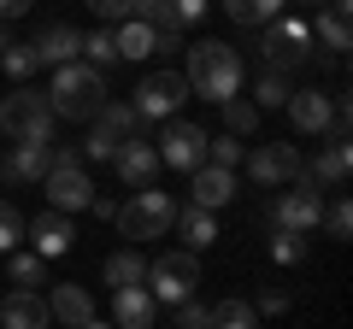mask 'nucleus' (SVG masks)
Wrapping results in <instances>:
<instances>
[{
    "label": "nucleus",
    "mask_w": 353,
    "mask_h": 329,
    "mask_svg": "<svg viewBox=\"0 0 353 329\" xmlns=\"http://www.w3.org/2000/svg\"><path fill=\"white\" fill-rule=\"evenodd\" d=\"M48 106H53V118H71V124H94L101 118V106H106V76L94 71V65H59L53 71V83H48Z\"/></svg>",
    "instance_id": "f03ea898"
},
{
    "label": "nucleus",
    "mask_w": 353,
    "mask_h": 329,
    "mask_svg": "<svg viewBox=\"0 0 353 329\" xmlns=\"http://www.w3.org/2000/svg\"><path fill=\"white\" fill-rule=\"evenodd\" d=\"M53 171V141H12L0 153V182L6 189H30Z\"/></svg>",
    "instance_id": "9b49d317"
},
{
    "label": "nucleus",
    "mask_w": 353,
    "mask_h": 329,
    "mask_svg": "<svg viewBox=\"0 0 353 329\" xmlns=\"http://www.w3.org/2000/svg\"><path fill=\"white\" fill-rule=\"evenodd\" d=\"M6 277H12V288L36 294V282H48V259L41 253H12L6 259Z\"/></svg>",
    "instance_id": "bb28decb"
},
{
    "label": "nucleus",
    "mask_w": 353,
    "mask_h": 329,
    "mask_svg": "<svg viewBox=\"0 0 353 329\" xmlns=\"http://www.w3.org/2000/svg\"><path fill=\"white\" fill-rule=\"evenodd\" d=\"M48 323H53V312H48L41 294H24V288L6 294V306H0V329H48Z\"/></svg>",
    "instance_id": "412c9836"
},
{
    "label": "nucleus",
    "mask_w": 353,
    "mask_h": 329,
    "mask_svg": "<svg viewBox=\"0 0 353 329\" xmlns=\"http://www.w3.org/2000/svg\"><path fill=\"white\" fill-rule=\"evenodd\" d=\"M253 312H265V317H277V312H289V294H283V288H265V294H259V306H253Z\"/></svg>",
    "instance_id": "a19ab883"
},
{
    "label": "nucleus",
    "mask_w": 353,
    "mask_h": 329,
    "mask_svg": "<svg viewBox=\"0 0 353 329\" xmlns=\"http://www.w3.org/2000/svg\"><path fill=\"white\" fill-rule=\"evenodd\" d=\"M206 129L201 124H189V118H165L159 124V136H153V153H159V164H171V171H201L206 164Z\"/></svg>",
    "instance_id": "39448f33"
},
{
    "label": "nucleus",
    "mask_w": 353,
    "mask_h": 329,
    "mask_svg": "<svg viewBox=\"0 0 353 329\" xmlns=\"http://www.w3.org/2000/svg\"><path fill=\"white\" fill-rule=\"evenodd\" d=\"M153 312L159 300L148 288H112V329H153Z\"/></svg>",
    "instance_id": "aec40b11"
},
{
    "label": "nucleus",
    "mask_w": 353,
    "mask_h": 329,
    "mask_svg": "<svg viewBox=\"0 0 353 329\" xmlns=\"http://www.w3.org/2000/svg\"><path fill=\"white\" fill-rule=\"evenodd\" d=\"M306 53H312V30H306V18H271V30H265V41H259L265 71L289 76L294 65H306Z\"/></svg>",
    "instance_id": "423d86ee"
},
{
    "label": "nucleus",
    "mask_w": 353,
    "mask_h": 329,
    "mask_svg": "<svg viewBox=\"0 0 353 329\" xmlns=\"http://www.w3.org/2000/svg\"><path fill=\"white\" fill-rule=\"evenodd\" d=\"M88 212H94V217H106V224H112V217H118V200H106V194H94V200H88Z\"/></svg>",
    "instance_id": "79ce46f5"
},
{
    "label": "nucleus",
    "mask_w": 353,
    "mask_h": 329,
    "mask_svg": "<svg viewBox=\"0 0 353 329\" xmlns=\"http://www.w3.org/2000/svg\"><path fill=\"white\" fill-rule=\"evenodd\" d=\"M283 106H289V118H294L301 136H336V94H324V89H294Z\"/></svg>",
    "instance_id": "4468645a"
},
{
    "label": "nucleus",
    "mask_w": 353,
    "mask_h": 329,
    "mask_svg": "<svg viewBox=\"0 0 353 329\" xmlns=\"http://www.w3.org/2000/svg\"><path fill=\"white\" fill-rule=\"evenodd\" d=\"M189 100V83H183V71H148L136 89V118L141 124H165V118H176V106Z\"/></svg>",
    "instance_id": "6e6552de"
},
{
    "label": "nucleus",
    "mask_w": 353,
    "mask_h": 329,
    "mask_svg": "<svg viewBox=\"0 0 353 329\" xmlns=\"http://www.w3.org/2000/svg\"><path fill=\"white\" fill-rule=\"evenodd\" d=\"M48 312L59 317V323H71V329H83L88 317H94V294H88L83 282H59V288H53V300H48Z\"/></svg>",
    "instance_id": "4be33fe9"
},
{
    "label": "nucleus",
    "mask_w": 353,
    "mask_h": 329,
    "mask_svg": "<svg viewBox=\"0 0 353 329\" xmlns=\"http://www.w3.org/2000/svg\"><path fill=\"white\" fill-rule=\"evenodd\" d=\"M183 83H189V94H201V100H212V106L236 100L241 94V53L230 47V41H194Z\"/></svg>",
    "instance_id": "f257e3e1"
},
{
    "label": "nucleus",
    "mask_w": 353,
    "mask_h": 329,
    "mask_svg": "<svg viewBox=\"0 0 353 329\" xmlns=\"http://www.w3.org/2000/svg\"><path fill=\"white\" fill-rule=\"evenodd\" d=\"M253 317H259V312H253L248 300H218V306H212V323H206V329H253Z\"/></svg>",
    "instance_id": "2f4dec72"
},
{
    "label": "nucleus",
    "mask_w": 353,
    "mask_h": 329,
    "mask_svg": "<svg viewBox=\"0 0 353 329\" xmlns=\"http://www.w3.org/2000/svg\"><path fill=\"white\" fill-rule=\"evenodd\" d=\"M0 136L6 141H53V106L48 94L36 89H18L0 100Z\"/></svg>",
    "instance_id": "7ed1b4c3"
},
{
    "label": "nucleus",
    "mask_w": 353,
    "mask_h": 329,
    "mask_svg": "<svg viewBox=\"0 0 353 329\" xmlns=\"http://www.w3.org/2000/svg\"><path fill=\"white\" fill-rule=\"evenodd\" d=\"M6 47H12V30H6V24H0V53H6Z\"/></svg>",
    "instance_id": "c03bdc74"
},
{
    "label": "nucleus",
    "mask_w": 353,
    "mask_h": 329,
    "mask_svg": "<svg viewBox=\"0 0 353 329\" xmlns=\"http://www.w3.org/2000/svg\"><path fill=\"white\" fill-rule=\"evenodd\" d=\"M248 159V177L259 182V189H283V182L301 177V153L289 147V141H259L253 153H241Z\"/></svg>",
    "instance_id": "f8f14e48"
},
{
    "label": "nucleus",
    "mask_w": 353,
    "mask_h": 329,
    "mask_svg": "<svg viewBox=\"0 0 353 329\" xmlns=\"http://www.w3.org/2000/svg\"><path fill=\"white\" fill-rule=\"evenodd\" d=\"M41 189H48V200H53V212H88V200H94V182H88V171L83 164H53L48 177H41Z\"/></svg>",
    "instance_id": "ddd939ff"
},
{
    "label": "nucleus",
    "mask_w": 353,
    "mask_h": 329,
    "mask_svg": "<svg viewBox=\"0 0 353 329\" xmlns=\"http://www.w3.org/2000/svg\"><path fill=\"white\" fill-rule=\"evenodd\" d=\"M283 6L289 0H224V12L236 24H271V18H283Z\"/></svg>",
    "instance_id": "cd10ccee"
},
{
    "label": "nucleus",
    "mask_w": 353,
    "mask_h": 329,
    "mask_svg": "<svg viewBox=\"0 0 353 329\" xmlns=\"http://www.w3.org/2000/svg\"><path fill=\"white\" fill-rule=\"evenodd\" d=\"M88 12H94V18H118V24H124V18H130V0H88Z\"/></svg>",
    "instance_id": "ea45409f"
},
{
    "label": "nucleus",
    "mask_w": 353,
    "mask_h": 329,
    "mask_svg": "<svg viewBox=\"0 0 353 329\" xmlns=\"http://www.w3.org/2000/svg\"><path fill=\"white\" fill-rule=\"evenodd\" d=\"M106 282H112V288H141V282H148V259H141L136 247H118V253L106 259Z\"/></svg>",
    "instance_id": "393cba45"
},
{
    "label": "nucleus",
    "mask_w": 353,
    "mask_h": 329,
    "mask_svg": "<svg viewBox=\"0 0 353 329\" xmlns=\"http://www.w3.org/2000/svg\"><path fill=\"white\" fill-rule=\"evenodd\" d=\"M24 224H30V217L18 212L12 200H0V253H12L18 241H24Z\"/></svg>",
    "instance_id": "473e14b6"
},
{
    "label": "nucleus",
    "mask_w": 353,
    "mask_h": 329,
    "mask_svg": "<svg viewBox=\"0 0 353 329\" xmlns=\"http://www.w3.org/2000/svg\"><path fill=\"white\" fill-rule=\"evenodd\" d=\"M271 224H277V235H318V224H324V194L306 189V182L283 189L271 200Z\"/></svg>",
    "instance_id": "9d476101"
},
{
    "label": "nucleus",
    "mask_w": 353,
    "mask_h": 329,
    "mask_svg": "<svg viewBox=\"0 0 353 329\" xmlns=\"http://www.w3.org/2000/svg\"><path fill=\"white\" fill-rule=\"evenodd\" d=\"M141 288L153 294V300H165V306H183V300H194V288H201V259L194 253H159L148 265V282Z\"/></svg>",
    "instance_id": "20e7f679"
},
{
    "label": "nucleus",
    "mask_w": 353,
    "mask_h": 329,
    "mask_svg": "<svg viewBox=\"0 0 353 329\" xmlns=\"http://www.w3.org/2000/svg\"><path fill=\"white\" fill-rule=\"evenodd\" d=\"M30 6H36V0H0V24H6V18H18V12H30Z\"/></svg>",
    "instance_id": "37998d69"
},
{
    "label": "nucleus",
    "mask_w": 353,
    "mask_h": 329,
    "mask_svg": "<svg viewBox=\"0 0 353 329\" xmlns=\"http://www.w3.org/2000/svg\"><path fill=\"white\" fill-rule=\"evenodd\" d=\"M171 229L183 235V253H201V247H212V241H218V217L201 212V206H183V212L171 217Z\"/></svg>",
    "instance_id": "5701e85b"
},
{
    "label": "nucleus",
    "mask_w": 353,
    "mask_h": 329,
    "mask_svg": "<svg viewBox=\"0 0 353 329\" xmlns=\"http://www.w3.org/2000/svg\"><path fill=\"white\" fill-rule=\"evenodd\" d=\"M0 65H6V76L24 83V76H36V47H30V41H12V47L0 53Z\"/></svg>",
    "instance_id": "72a5a7b5"
},
{
    "label": "nucleus",
    "mask_w": 353,
    "mask_h": 329,
    "mask_svg": "<svg viewBox=\"0 0 353 329\" xmlns=\"http://www.w3.org/2000/svg\"><path fill=\"white\" fill-rule=\"evenodd\" d=\"M130 136H141L136 106H130V100H106L101 118H94V129H88V141H83V153H88V159H106V164H112V153L124 147Z\"/></svg>",
    "instance_id": "1a4fd4ad"
},
{
    "label": "nucleus",
    "mask_w": 353,
    "mask_h": 329,
    "mask_svg": "<svg viewBox=\"0 0 353 329\" xmlns=\"http://www.w3.org/2000/svg\"><path fill=\"white\" fill-rule=\"evenodd\" d=\"M171 18H176V30H183V24H201V18H206V0H171Z\"/></svg>",
    "instance_id": "58836bf2"
},
{
    "label": "nucleus",
    "mask_w": 353,
    "mask_h": 329,
    "mask_svg": "<svg viewBox=\"0 0 353 329\" xmlns=\"http://www.w3.org/2000/svg\"><path fill=\"white\" fill-rule=\"evenodd\" d=\"M324 229H330L336 241H347V235H353V206H347V200H336V206L324 212Z\"/></svg>",
    "instance_id": "e433bc0d"
},
{
    "label": "nucleus",
    "mask_w": 353,
    "mask_h": 329,
    "mask_svg": "<svg viewBox=\"0 0 353 329\" xmlns=\"http://www.w3.org/2000/svg\"><path fill=\"white\" fill-rule=\"evenodd\" d=\"M24 235H30V253L41 259H59L77 247V224L65 212H36V224H24Z\"/></svg>",
    "instance_id": "2eb2a0df"
},
{
    "label": "nucleus",
    "mask_w": 353,
    "mask_h": 329,
    "mask_svg": "<svg viewBox=\"0 0 353 329\" xmlns=\"http://www.w3.org/2000/svg\"><path fill=\"white\" fill-rule=\"evenodd\" d=\"M83 329H112V323H101V317H88V323H83Z\"/></svg>",
    "instance_id": "a18cd8bd"
},
{
    "label": "nucleus",
    "mask_w": 353,
    "mask_h": 329,
    "mask_svg": "<svg viewBox=\"0 0 353 329\" xmlns=\"http://www.w3.org/2000/svg\"><path fill=\"white\" fill-rule=\"evenodd\" d=\"M218 112H224V129H230V136H253V129H259V106L241 100V94H236V100H224Z\"/></svg>",
    "instance_id": "c756f323"
},
{
    "label": "nucleus",
    "mask_w": 353,
    "mask_h": 329,
    "mask_svg": "<svg viewBox=\"0 0 353 329\" xmlns=\"http://www.w3.org/2000/svg\"><path fill=\"white\" fill-rule=\"evenodd\" d=\"M294 182H306V189H341V182H347V141L330 136V147L318 153L312 164H301V177H294Z\"/></svg>",
    "instance_id": "6ab92c4d"
},
{
    "label": "nucleus",
    "mask_w": 353,
    "mask_h": 329,
    "mask_svg": "<svg viewBox=\"0 0 353 329\" xmlns=\"http://www.w3.org/2000/svg\"><path fill=\"white\" fill-rule=\"evenodd\" d=\"M83 65H94V71H112V65H118V47H112V30H88V36H83Z\"/></svg>",
    "instance_id": "c85d7f7f"
},
{
    "label": "nucleus",
    "mask_w": 353,
    "mask_h": 329,
    "mask_svg": "<svg viewBox=\"0 0 353 329\" xmlns=\"http://www.w3.org/2000/svg\"><path fill=\"white\" fill-rule=\"evenodd\" d=\"M112 171L130 182V189H148L153 177H159V153H153V141H141V136H130L124 147L112 153Z\"/></svg>",
    "instance_id": "a211bd4d"
},
{
    "label": "nucleus",
    "mask_w": 353,
    "mask_h": 329,
    "mask_svg": "<svg viewBox=\"0 0 353 329\" xmlns=\"http://www.w3.org/2000/svg\"><path fill=\"white\" fill-rule=\"evenodd\" d=\"M312 30V41H324L330 53H347V0H330L324 12H318V24H306Z\"/></svg>",
    "instance_id": "b1692460"
},
{
    "label": "nucleus",
    "mask_w": 353,
    "mask_h": 329,
    "mask_svg": "<svg viewBox=\"0 0 353 329\" xmlns=\"http://www.w3.org/2000/svg\"><path fill=\"white\" fill-rule=\"evenodd\" d=\"M30 47H36V71H41V65H53V71H59V65H77V59H83V30L48 24L36 41H30Z\"/></svg>",
    "instance_id": "f3484780"
},
{
    "label": "nucleus",
    "mask_w": 353,
    "mask_h": 329,
    "mask_svg": "<svg viewBox=\"0 0 353 329\" xmlns=\"http://www.w3.org/2000/svg\"><path fill=\"white\" fill-rule=\"evenodd\" d=\"M206 323H212V306H201V300L176 306V329H206Z\"/></svg>",
    "instance_id": "4c0bfd02"
},
{
    "label": "nucleus",
    "mask_w": 353,
    "mask_h": 329,
    "mask_svg": "<svg viewBox=\"0 0 353 329\" xmlns=\"http://www.w3.org/2000/svg\"><path fill=\"white\" fill-rule=\"evenodd\" d=\"M236 200V171H224V164H201V171H189V206H201V212H218V206Z\"/></svg>",
    "instance_id": "dca6fc26"
},
{
    "label": "nucleus",
    "mask_w": 353,
    "mask_h": 329,
    "mask_svg": "<svg viewBox=\"0 0 353 329\" xmlns=\"http://www.w3.org/2000/svg\"><path fill=\"white\" fill-rule=\"evenodd\" d=\"M271 259H277L283 270H294L306 259V235H271Z\"/></svg>",
    "instance_id": "f704fd0d"
},
{
    "label": "nucleus",
    "mask_w": 353,
    "mask_h": 329,
    "mask_svg": "<svg viewBox=\"0 0 353 329\" xmlns=\"http://www.w3.org/2000/svg\"><path fill=\"white\" fill-rule=\"evenodd\" d=\"M289 76H277V71H259V76H253V106H259V112H265V106H283V100H289Z\"/></svg>",
    "instance_id": "7c9ffc66"
},
{
    "label": "nucleus",
    "mask_w": 353,
    "mask_h": 329,
    "mask_svg": "<svg viewBox=\"0 0 353 329\" xmlns=\"http://www.w3.org/2000/svg\"><path fill=\"white\" fill-rule=\"evenodd\" d=\"M206 164L236 171V164H241V141H236V136H212V141H206Z\"/></svg>",
    "instance_id": "c9c22d12"
},
{
    "label": "nucleus",
    "mask_w": 353,
    "mask_h": 329,
    "mask_svg": "<svg viewBox=\"0 0 353 329\" xmlns=\"http://www.w3.org/2000/svg\"><path fill=\"white\" fill-rule=\"evenodd\" d=\"M112 47H118V59H148L153 53V30L136 24V18H124V24L112 30Z\"/></svg>",
    "instance_id": "a878e982"
},
{
    "label": "nucleus",
    "mask_w": 353,
    "mask_h": 329,
    "mask_svg": "<svg viewBox=\"0 0 353 329\" xmlns=\"http://www.w3.org/2000/svg\"><path fill=\"white\" fill-rule=\"evenodd\" d=\"M171 217H176V200H171V194L141 189L136 200H124V206H118V217H112V224L124 229L130 241H148V235H165V229H171Z\"/></svg>",
    "instance_id": "0eeeda50"
}]
</instances>
